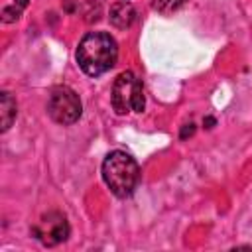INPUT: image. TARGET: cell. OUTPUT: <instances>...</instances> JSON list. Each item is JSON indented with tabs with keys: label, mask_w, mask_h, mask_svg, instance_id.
I'll list each match as a JSON object with an SVG mask.
<instances>
[{
	"label": "cell",
	"mask_w": 252,
	"mask_h": 252,
	"mask_svg": "<svg viewBox=\"0 0 252 252\" xmlns=\"http://www.w3.org/2000/svg\"><path fill=\"white\" fill-rule=\"evenodd\" d=\"M195 132V124H185V128H183V132H181V138H187V136H191Z\"/></svg>",
	"instance_id": "9"
},
{
	"label": "cell",
	"mask_w": 252,
	"mask_h": 252,
	"mask_svg": "<svg viewBox=\"0 0 252 252\" xmlns=\"http://www.w3.org/2000/svg\"><path fill=\"white\" fill-rule=\"evenodd\" d=\"M136 20V10L130 2H116L110 8V24L118 30H126Z\"/></svg>",
	"instance_id": "6"
},
{
	"label": "cell",
	"mask_w": 252,
	"mask_h": 252,
	"mask_svg": "<svg viewBox=\"0 0 252 252\" xmlns=\"http://www.w3.org/2000/svg\"><path fill=\"white\" fill-rule=\"evenodd\" d=\"M0 116H2V132H6L16 120V100L10 96V93L0 94Z\"/></svg>",
	"instance_id": "7"
},
{
	"label": "cell",
	"mask_w": 252,
	"mask_h": 252,
	"mask_svg": "<svg viewBox=\"0 0 252 252\" xmlns=\"http://www.w3.org/2000/svg\"><path fill=\"white\" fill-rule=\"evenodd\" d=\"M102 179L116 197L124 199L130 197L138 187L140 167L130 154L122 150H114L102 161Z\"/></svg>",
	"instance_id": "2"
},
{
	"label": "cell",
	"mask_w": 252,
	"mask_h": 252,
	"mask_svg": "<svg viewBox=\"0 0 252 252\" xmlns=\"http://www.w3.org/2000/svg\"><path fill=\"white\" fill-rule=\"evenodd\" d=\"M47 112L57 124L69 126L81 118L83 104H81L79 94L71 87L63 85V87H55L51 91L49 100H47Z\"/></svg>",
	"instance_id": "4"
},
{
	"label": "cell",
	"mask_w": 252,
	"mask_h": 252,
	"mask_svg": "<svg viewBox=\"0 0 252 252\" xmlns=\"http://www.w3.org/2000/svg\"><path fill=\"white\" fill-rule=\"evenodd\" d=\"M28 2H30V0H16V2H14V4H16V6H18V8H20V10H24V8H26V6H28Z\"/></svg>",
	"instance_id": "10"
},
{
	"label": "cell",
	"mask_w": 252,
	"mask_h": 252,
	"mask_svg": "<svg viewBox=\"0 0 252 252\" xmlns=\"http://www.w3.org/2000/svg\"><path fill=\"white\" fill-rule=\"evenodd\" d=\"M116 59H118V45L114 37L106 32H91L79 41L77 63L91 77H98L108 69H112Z\"/></svg>",
	"instance_id": "1"
},
{
	"label": "cell",
	"mask_w": 252,
	"mask_h": 252,
	"mask_svg": "<svg viewBox=\"0 0 252 252\" xmlns=\"http://www.w3.org/2000/svg\"><path fill=\"white\" fill-rule=\"evenodd\" d=\"M185 0H150L152 8L158 10V12H163V14H169V12H175L183 6Z\"/></svg>",
	"instance_id": "8"
},
{
	"label": "cell",
	"mask_w": 252,
	"mask_h": 252,
	"mask_svg": "<svg viewBox=\"0 0 252 252\" xmlns=\"http://www.w3.org/2000/svg\"><path fill=\"white\" fill-rule=\"evenodd\" d=\"M32 234L43 244V246H57L67 240L69 236V222L65 215L51 211L39 219V222L32 228Z\"/></svg>",
	"instance_id": "5"
},
{
	"label": "cell",
	"mask_w": 252,
	"mask_h": 252,
	"mask_svg": "<svg viewBox=\"0 0 252 252\" xmlns=\"http://www.w3.org/2000/svg\"><path fill=\"white\" fill-rule=\"evenodd\" d=\"M110 102H112V108H114L116 114L142 112L144 106H146L142 81L132 71H122L114 79Z\"/></svg>",
	"instance_id": "3"
}]
</instances>
